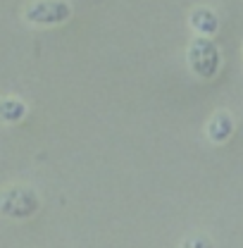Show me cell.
<instances>
[{"instance_id": "obj_4", "label": "cell", "mask_w": 243, "mask_h": 248, "mask_svg": "<svg viewBox=\"0 0 243 248\" xmlns=\"http://www.w3.org/2000/svg\"><path fill=\"white\" fill-rule=\"evenodd\" d=\"M234 129H236L234 117L227 110H217L205 124V136L210 139V143L219 146V143H227L234 136Z\"/></svg>"}, {"instance_id": "obj_6", "label": "cell", "mask_w": 243, "mask_h": 248, "mask_svg": "<svg viewBox=\"0 0 243 248\" xmlns=\"http://www.w3.org/2000/svg\"><path fill=\"white\" fill-rule=\"evenodd\" d=\"M27 117V103L15 98V95H5L0 98V122L2 124H19Z\"/></svg>"}, {"instance_id": "obj_5", "label": "cell", "mask_w": 243, "mask_h": 248, "mask_svg": "<svg viewBox=\"0 0 243 248\" xmlns=\"http://www.w3.org/2000/svg\"><path fill=\"white\" fill-rule=\"evenodd\" d=\"M188 24L198 36H214L219 29V17L214 15V10L210 7H193L188 15Z\"/></svg>"}, {"instance_id": "obj_1", "label": "cell", "mask_w": 243, "mask_h": 248, "mask_svg": "<svg viewBox=\"0 0 243 248\" xmlns=\"http://www.w3.org/2000/svg\"><path fill=\"white\" fill-rule=\"evenodd\" d=\"M186 62L198 79H214L222 67V53L213 41V36H196L188 43Z\"/></svg>"}, {"instance_id": "obj_7", "label": "cell", "mask_w": 243, "mask_h": 248, "mask_svg": "<svg viewBox=\"0 0 243 248\" xmlns=\"http://www.w3.org/2000/svg\"><path fill=\"white\" fill-rule=\"evenodd\" d=\"M179 248H214V244L213 239L205 236V234H191L179 244Z\"/></svg>"}, {"instance_id": "obj_2", "label": "cell", "mask_w": 243, "mask_h": 248, "mask_svg": "<svg viewBox=\"0 0 243 248\" xmlns=\"http://www.w3.org/2000/svg\"><path fill=\"white\" fill-rule=\"evenodd\" d=\"M38 208H41V198L31 186L12 184L0 188V217L29 219L38 213Z\"/></svg>"}, {"instance_id": "obj_3", "label": "cell", "mask_w": 243, "mask_h": 248, "mask_svg": "<svg viewBox=\"0 0 243 248\" xmlns=\"http://www.w3.org/2000/svg\"><path fill=\"white\" fill-rule=\"evenodd\" d=\"M22 17L31 27H58L72 17V7L67 0H31Z\"/></svg>"}]
</instances>
